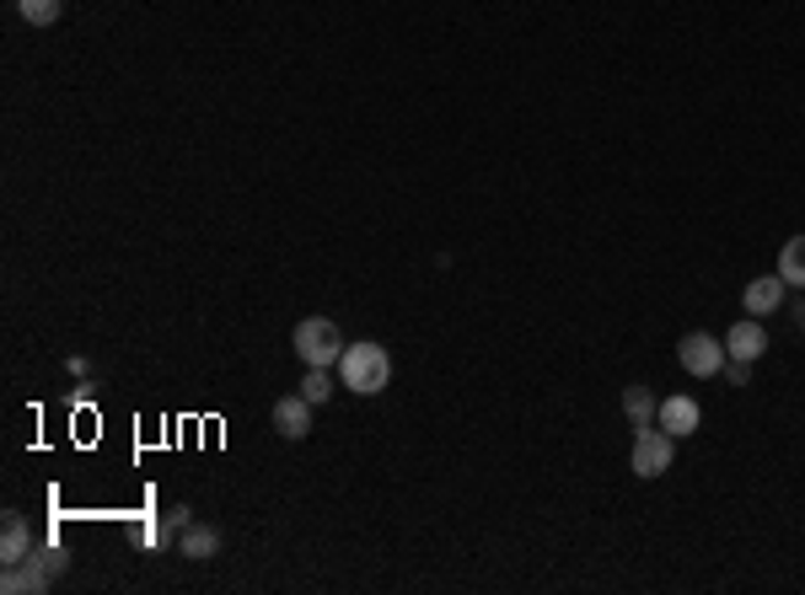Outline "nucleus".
<instances>
[{
  "label": "nucleus",
  "instance_id": "obj_17",
  "mask_svg": "<svg viewBox=\"0 0 805 595\" xmlns=\"http://www.w3.org/2000/svg\"><path fill=\"white\" fill-rule=\"evenodd\" d=\"M167 526H172V531H189V526H194V515H189V504H178V510L167 515Z\"/></svg>",
  "mask_w": 805,
  "mask_h": 595
},
{
  "label": "nucleus",
  "instance_id": "obj_3",
  "mask_svg": "<svg viewBox=\"0 0 805 595\" xmlns=\"http://www.w3.org/2000/svg\"><path fill=\"white\" fill-rule=\"evenodd\" d=\"M291 348H296L302 365H322V370H333L339 354H344V333H339L333 317H306V322H296V333H291Z\"/></svg>",
  "mask_w": 805,
  "mask_h": 595
},
{
  "label": "nucleus",
  "instance_id": "obj_16",
  "mask_svg": "<svg viewBox=\"0 0 805 595\" xmlns=\"http://www.w3.org/2000/svg\"><path fill=\"white\" fill-rule=\"evenodd\" d=\"M725 381L730 387H752V365L747 359H725Z\"/></svg>",
  "mask_w": 805,
  "mask_h": 595
},
{
  "label": "nucleus",
  "instance_id": "obj_6",
  "mask_svg": "<svg viewBox=\"0 0 805 595\" xmlns=\"http://www.w3.org/2000/svg\"><path fill=\"white\" fill-rule=\"evenodd\" d=\"M655 424L666 430V435H699V424H704V408L693 402V397H666L660 408H655Z\"/></svg>",
  "mask_w": 805,
  "mask_h": 595
},
{
  "label": "nucleus",
  "instance_id": "obj_15",
  "mask_svg": "<svg viewBox=\"0 0 805 595\" xmlns=\"http://www.w3.org/2000/svg\"><path fill=\"white\" fill-rule=\"evenodd\" d=\"M328 392H333V376L322 370V365H306V381H302V397L317 408V402H328Z\"/></svg>",
  "mask_w": 805,
  "mask_h": 595
},
{
  "label": "nucleus",
  "instance_id": "obj_2",
  "mask_svg": "<svg viewBox=\"0 0 805 595\" xmlns=\"http://www.w3.org/2000/svg\"><path fill=\"white\" fill-rule=\"evenodd\" d=\"M65 547H44V552H27L22 563H5V580H0V591L5 595H44L65 574Z\"/></svg>",
  "mask_w": 805,
  "mask_h": 595
},
{
  "label": "nucleus",
  "instance_id": "obj_8",
  "mask_svg": "<svg viewBox=\"0 0 805 595\" xmlns=\"http://www.w3.org/2000/svg\"><path fill=\"white\" fill-rule=\"evenodd\" d=\"M762 348H768V333H762V317H747V322H736L730 333H725V359H762Z\"/></svg>",
  "mask_w": 805,
  "mask_h": 595
},
{
  "label": "nucleus",
  "instance_id": "obj_10",
  "mask_svg": "<svg viewBox=\"0 0 805 595\" xmlns=\"http://www.w3.org/2000/svg\"><path fill=\"white\" fill-rule=\"evenodd\" d=\"M27 552H33L27 520H22V515H5V526H0V563H22Z\"/></svg>",
  "mask_w": 805,
  "mask_h": 595
},
{
  "label": "nucleus",
  "instance_id": "obj_7",
  "mask_svg": "<svg viewBox=\"0 0 805 595\" xmlns=\"http://www.w3.org/2000/svg\"><path fill=\"white\" fill-rule=\"evenodd\" d=\"M274 430H280L285 440H306V435H311V402H306L302 392L280 397V402H274Z\"/></svg>",
  "mask_w": 805,
  "mask_h": 595
},
{
  "label": "nucleus",
  "instance_id": "obj_18",
  "mask_svg": "<svg viewBox=\"0 0 805 595\" xmlns=\"http://www.w3.org/2000/svg\"><path fill=\"white\" fill-rule=\"evenodd\" d=\"M801 328H805V306H801Z\"/></svg>",
  "mask_w": 805,
  "mask_h": 595
},
{
  "label": "nucleus",
  "instance_id": "obj_9",
  "mask_svg": "<svg viewBox=\"0 0 805 595\" xmlns=\"http://www.w3.org/2000/svg\"><path fill=\"white\" fill-rule=\"evenodd\" d=\"M741 306H747V317H773V311L784 306V279H779V274L752 279V285L741 290Z\"/></svg>",
  "mask_w": 805,
  "mask_h": 595
},
{
  "label": "nucleus",
  "instance_id": "obj_5",
  "mask_svg": "<svg viewBox=\"0 0 805 595\" xmlns=\"http://www.w3.org/2000/svg\"><path fill=\"white\" fill-rule=\"evenodd\" d=\"M677 359H682V370H688V376L708 381V376H719V370H725V344H719L714 333H688V339L677 344Z\"/></svg>",
  "mask_w": 805,
  "mask_h": 595
},
{
  "label": "nucleus",
  "instance_id": "obj_14",
  "mask_svg": "<svg viewBox=\"0 0 805 595\" xmlns=\"http://www.w3.org/2000/svg\"><path fill=\"white\" fill-rule=\"evenodd\" d=\"M16 11H22V22H33V27H54L59 11H65V0H16Z\"/></svg>",
  "mask_w": 805,
  "mask_h": 595
},
{
  "label": "nucleus",
  "instance_id": "obj_11",
  "mask_svg": "<svg viewBox=\"0 0 805 595\" xmlns=\"http://www.w3.org/2000/svg\"><path fill=\"white\" fill-rule=\"evenodd\" d=\"M178 547H183V558H194V563H209V558L220 552V531H215V526H189Z\"/></svg>",
  "mask_w": 805,
  "mask_h": 595
},
{
  "label": "nucleus",
  "instance_id": "obj_1",
  "mask_svg": "<svg viewBox=\"0 0 805 595\" xmlns=\"http://www.w3.org/2000/svg\"><path fill=\"white\" fill-rule=\"evenodd\" d=\"M339 381L360 397H376L387 392V381H393V354L376 344V339H360V344H344L339 354Z\"/></svg>",
  "mask_w": 805,
  "mask_h": 595
},
{
  "label": "nucleus",
  "instance_id": "obj_4",
  "mask_svg": "<svg viewBox=\"0 0 805 595\" xmlns=\"http://www.w3.org/2000/svg\"><path fill=\"white\" fill-rule=\"evenodd\" d=\"M671 456H677V435H666L660 424H645L634 435L628 467H634V478H660V472H671Z\"/></svg>",
  "mask_w": 805,
  "mask_h": 595
},
{
  "label": "nucleus",
  "instance_id": "obj_13",
  "mask_svg": "<svg viewBox=\"0 0 805 595\" xmlns=\"http://www.w3.org/2000/svg\"><path fill=\"white\" fill-rule=\"evenodd\" d=\"M655 402L650 397V387H623V413L634 419V430H645V424H655Z\"/></svg>",
  "mask_w": 805,
  "mask_h": 595
},
{
  "label": "nucleus",
  "instance_id": "obj_12",
  "mask_svg": "<svg viewBox=\"0 0 805 595\" xmlns=\"http://www.w3.org/2000/svg\"><path fill=\"white\" fill-rule=\"evenodd\" d=\"M779 279L805 290V237H790V242H784V252H779Z\"/></svg>",
  "mask_w": 805,
  "mask_h": 595
}]
</instances>
